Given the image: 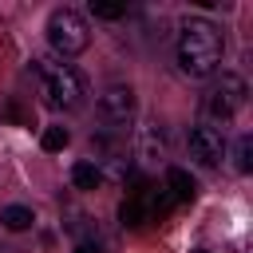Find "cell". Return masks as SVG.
I'll list each match as a JSON object with an SVG mask.
<instances>
[{
    "mask_svg": "<svg viewBox=\"0 0 253 253\" xmlns=\"http://www.w3.org/2000/svg\"><path fill=\"white\" fill-rule=\"evenodd\" d=\"M0 221H4V225H8L12 233H24V229H28V225H32L36 217H32V210H28V206H8Z\"/></svg>",
    "mask_w": 253,
    "mask_h": 253,
    "instance_id": "obj_11",
    "label": "cell"
},
{
    "mask_svg": "<svg viewBox=\"0 0 253 253\" xmlns=\"http://www.w3.org/2000/svg\"><path fill=\"white\" fill-rule=\"evenodd\" d=\"M4 119H12V123H28V115H24L16 103H8V107H4Z\"/></svg>",
    "mask_w": 253,
    "mask_h": 253,
    "instance_id": "obj_15",
    "label": "cell"
},
{
    "mask_svg": "<svg viewBox=\"0 0 253 253\" xmlns=\"http://www.w3.org/2000/svg\"><path fill=\"white\" fill-rule=\"evenodd\" d=\"M166 186H170V198H174V202H190V198L198 194L194 178H190L182 166H170V170H166Z\"/></svg>",
    "mask_w": 253,
    "mask_h": 253,
    "instance_id": "obj_9",
    "label": "cell"
},
{
    "mask_svg": "<svg viewBox=\"0 0 253 253\" xmlns=\"http://www.w3.org/2000/svg\"><path fill=\"white\" fill-rule=\"evenodd\" d=\"M166 154V138L158 130V123H142L138 126V158H162Z\"/></svg>",
    "mask_w": 253,
    "mask_h": 253,
    "instance_id": "obj_8",
    "label": "cell"
},
{
    "mask_svg": "<svg viewBox=\"0 0 253 253\" xmlns=\"http://www.w3.org/2000/svg\"><path fill=\"white\" fill-rule=\"evenodd\" d=\"M194 253H210V249H194Z\"/></svg>",
    "mask_w": 253,
    "mask_h": 253,
    "instance_id": "obj_17",
    "label": "cell"
},
{
    "mask_svg": "<svg viewBox=\"0 0 253 253\" xmlns=\"http://www.w3.org/2000/svg\"><path fill=\"white\" fill-rule=\"evenodd\" d=\"M237 170H241V174L253 170V138H249V134L237 138Z\"/></svg>",
    "mask_w": 253,
    "mask_h": 253,
    "instance_id": "obj_13",
    "label": "cell"
},
{
    "mask_svg": "<svg viewBox=\"0 0 253 253\" xmlns=\"http://www.w3.org/2000/svg\"><path fill=\"white\" fill-rule=\"evenodd\" d=\"M241 107H245V79L241 75H221V83H213L206 103H202V111L213 119V126L229 123Z\"/></svg>",
    "mask_w": 253,
    "mask_h": 253,
    "instance_id": "obj_4",
    "label": "cell"
},
{
    "mask_svg": "<svg viewBox=\"0 0 253 253\" xmlns=\"http://www.w3.org/2000/svg\"><path fill=\"white\" fill-rule=\"evenodd\" d=\"M221 51H225V40H221V28L210 24V20H186L182 24V36H178V67L194 79H206L221 67Z\"/></svg>",
    "mask_w": 253,
    "mask_h": 253,
    "instance_id": "obj_1",
    "label": "cell"
},
{
    "mask_svg": "<svg viewBox=\"0 0 253 253\" xmlns=\"http://www.w3.org/2000/svg\"><path fill=\"white\" fill-rule=\"evenodd\" d=\"M190 154L202 162V166H217L225 158V126H213V123H198L190 130Z\"/></svg>",
    "mask_w": 253,
    "mask_h": 253,
    "instance_id": "obj_5",
    "label": "cell"
},
{
    "mask_svg": "<svg viewBox=\"0 0 253 253\" xmlns=\"http://www.w3.org/2000/svg\"><path fill=\"white\" fill-rule=\"evenodd\" d=\"M150 178H134L130 182V190H126V198H123V206H119V221L126 225V229H134V225H142L146 217H150Z\"/></svg>",
    "mask_w": 253,
    "mask_h": 253,
    "instance_id": "obj_6",
    "label": "cell"
},
{
    "mask_svg": "<svg viewBox=\"0 0 253 253\" xmlns=\"http://www.w3.org/2000/svg\"><path fill=\"white\" fill-rule=\"evenodd\" d=\"M75 253H103V249H99V241H79Z\"/></svg>",
    "mask_w": 253,
    "mask_h": 253,
    "instance_id": "obj_16",
    "label": "cell"
},
{
    "mask_svg": "<svg viewBox=\"0 0 253 253\" xmlns=\"http://www.w3.org/2000/svg\"><path fill=\"white\" fill-rule=\"evenodd\" d=\"M47 43H51L59 55H79V51L91 43L87 20H83L75 8H55L51 20H47Z\"/></svg>",
    "mask_w": 253,
    "mask_h": 253,
    "instance_id": "obj_3",
    "label": "cell"
},
{
    "mask_svg": "<svg viewBox=\"0 0 253 253\" xmlns=\"http://www.w3.org/2000/svg\"><path fill=\"white\" fill-rule=\"evenodd\" d=\"M71 182L79 186V190H95L103 178H99V170H95V162H75L71 166Z\"/></svg>",
    "mask_w": 253,
    "mask_h": 253,
    "instance_id": "obj_10",
    "label": "cell"
},
{
    "mask_svg": "<svg viewBox=\"0 0 253 253\" xmlns=\"http://www.w3.org/2000/svg\"><path fill=\"white\" fill-rule=\"evenodd\" d=\"M36 71L43 75V103L55 107V111H71L83 103L87 95V83L83 75L71 67V63H47V59H36Z\"/></svg>",
    "mask_w": 253,
    "mask_h": 253,
    "instance_id": "obj_2",
    "label": "cell"
},
{
    "mask_svg": "<svg viewBox=\"0 0 253 253\" xmlns=\"http://www.w3.org/2000/svg\"><path fill=\"white\" fill-rule=\"evenodd\" d=\"M99 111L107 123H126L134 115V91L130 87H107L99 95Z\"/></svg>",
    "mask_w": 253,
    "mask_h": 253,
    "instance_id": "obj_7",
    "label": "cell"
},
{
    "mask_svg": "<svg viewBox=\"0 0 253 253\" xmlns=\"http://www.w3.org/2000/svg\"><path fill=\"white\" fill-rule=\"evenodd\" d=\"M126 8L123 4H107V0H91V16H99V20H119Z\"/></svg>",
    "mask_w": 253,
    "mask_h": 253,
    "instance_id": "obj_14",
    "label": "cell"
},
{
    "mask_svg": "<svg viewBox=\"0 0 253 253\" xmlns=\"http://www.w3.org/2000/svg\"><path fill=\"white\" fill-rule=\"evenodd\" d=\"M67 142H71V134H67L63 126H47V130H43V138H40V146H43L47 154H55V150H63Z\"/></svg>",
    "mask_w": 253,
    "mask_h": 253,
    "instance_id": "obj_12",
    "label": "cell"
}]
</instances>
